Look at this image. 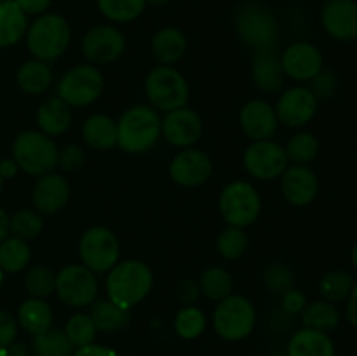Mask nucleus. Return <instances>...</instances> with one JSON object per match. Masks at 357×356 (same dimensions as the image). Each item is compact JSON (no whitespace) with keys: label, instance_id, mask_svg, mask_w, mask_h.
<instances>
[{"label":"nucleus","instance_id":"obj_28","mask_svg":"<svg viewBox=\"0 0 357 356\" xmlns=\"http://www.w3.org/2000/svg\"><path fill=\"white\" fill-rule=\"evenodd\" d=\"M89 316L98 332L115 334L128 327L131 321V311L122 309L107 297V299H96L91 304Z\"/></svg>","mask_w":357,"mask_h":356},{"label":"nucleus","instance_id":"obj_48","mask_svg":"<svg viewBox=\"0 0 357 356\" xmlns=\"http://www.w3.org/2000/svg\"><path fill=\"white\" fill-rule=\"evenodd\" d=\"M176 295L183 306H194V302L199 299V295H201L199 283L194 281V279H183V281H180V285H178Z\"/></svg>","mask_w":357,"mask_h":356},{"label":"nucleus","instance_id":"obj_12","mask_svg":"<svg viewBox=\"0 0 357 356\" xmlns=\"http://www.w3.org/2000/svg\"><path fill=\"white\" fill-rule=\"evenodd\" d=\"M243 164L250 177L260 181H272L281 178L289 161L284 147L275 143L274 140H261L253 142L244 150Z\"/></svg>","mask_w":357,"mask_h":356},{"label":"nucleus","instance_id":"obj_31","mask_svg":"<svg viewBox=\"0 0 357 356\" xmlns=\"http://www.w3.org/2000/svg\"><path fill=\"white\" fill-rule=\"evenodd\" d=\"M342 314L337 304L330 302V300H314V302L307 304L305 309L302 311V325L305 328H312V330L324 332L330 334L335 328L340 325Z\"/></svg>","mask_w":357,"mask_h":356},{"label":"nucleus","instance_id":"obj_33","mask_svg":"<svg viewBox=\"0 0 357 356\" xmlns=\"http://www.w3.org/2000/svg\"><path fill=\"white\" fill-rule=\"evenodd\" d=\"M31 349H33V355L37 356H72L75 351L70 339L66 337L65 330L54 327L33 335Z\"/></svg>","mask_w":357,"mask_h":356},{"label":"nucleus","instance_id":"obj_20","mask_svg":"<svg viewBox=\"0 0 357 356\" xmlns=\"http://www.w3.org/2000/svg\"><path fill=\"white\" fill-rule=\"evenodd\" d=\"M202 135V119L192 108H176L162 119V136L176 149H188Z\"/></svg>","mask_w":357,"mask_h":356},{"label":"nucleus","instance_id":"obj_3","mask_svg":"<svg viewBox=\"0 0 357 356\" xmlns=\"http://www.w3.org/2000/svg\"><path fill=\"white\" fill-rule=\"evenodd\" d=\"M237 35L255 52L275 51L279 28L274 13L260 2H243L234 16Z\"/></svg>","mask_w":357,"mask_h":356},{"label":"nucleus","instance_id":"obj_35","mask_svg":"<svg viewBox=\"0 0 357 356\" xmlns=\"http://www.w3.org/2000/svg\"><path fill=\"white\" fill-rule=\"evenodd\" d=\"M354 283L356 278L351 272L344 269H335V271H328L319 279V293L324 300H330L333 304L344 302L351 295Z\"/></svg>","mask_w":357,"mask_h":356},{"label":"nucleus","instance_id":"obj_5","mask_svg":"<svg viewBox=\"0 0 357 356\" xmlns=\"http://www.w3.org/2000/svg\"><path fill=\"white\" fill-rule=\"evenodd\" d=\"M59 149L51 136L28 129L13 142V159L17 168L30 177H44L58 168Z\"/></svg>","mask_w":357,"mask_h":356},{"label":"nucleus","instance_id":"obj_30","mask_svg":"<svg viewBox=\"0 0 357 356\" xmlns=\"http://www.w3.org/2000/svg\"><path fill=\"white\" fill-rule=\"evenodd\" d=\"M16 84L24 94L38 96L45 93L52 84V68L40 59H28L17 68Z\"/></svg>","mask_w":357,"mask_h":356},{"label":"nucleus","instance_id":"obj_37","mask_svg":"<svg viewBox=\"0 0 357 356\" xmlns=\"http://www.w3.org/2000/svg\"><path fill=\"white\" fill-rule=\"evenodd\" d=\"M100 13L114 23H131L146 7V0H96Z\"/></svg>","mask_w":357,"mask_h":356},{"label":"nucleus","instance_id":"obj_18","mask_svg":"<svg viewBox=\"0 0 357 356\" xmlns=\"http://www.w3.org/2000/svg\"><path fill=\"white\" fill-rule=\"evenodd\" d=\"M281 192L286 202L296 208L312 205L319 192V178L307 164H288L281 175Z\"/></svg>","mask_w":357,"mask_h":356},{"label":"nucleus","instance_id":"obj_49","mask_svg":"<svg viewBox=\"0 0 357 356\" xmlns=\"http://www.w3.org/2000/svg\"><path fill=\"white\" fill-rule=\"evenodd\" d=\"M17 7L23 10L26 16H42L47 13L51 0H14Z\"/></svg>","mask_w":357,"mask_h":356},{"label":"nucleus","instance_id":"obj_55","mask_svg":"<svg viewBox=\"0 0 357 356\" xmlns=\"http://www.w3.org/2000/svg\"><path fill=\"white\" fill-rule=\"evenodd\" d=\"M351 260H352V265H354V269L357 271V241H356L354 246H352V250H351Z\"/></svg>","mask_w":357,"mask_h":356},{"label":"nucleus","instance_id":"obj_15","mask_svg":"<svg viewBox=\"0 0 357 356\" xmlns=\"http://www.w3.org/2000/svg\"><path fill=\"white\" fill-rule=\"evenodd\" d=\"M284 75L296 82H310L324 68L323 52L312 42H293L281 54Z\"/></svg>","mask_w":357,"mask_h":356},{"label":"nucleus","instance_id":"obj_50","mask_svg":"<svg viewBox=\"0 0 357 356\" xmlns=\"http://www.w3.org/2000/svg\"><path fill=\"white\" fill-rule=\"evenodd\" d=\"M72 356H119V353L108 346L93 342V344L82 346V348H75Z\"/></svg>","mask_w":357,"mask_h":356},{"label":"nucleus","instance_id":"obj_58","mask_svg":"<svg viewBox=\"0 0 357 356\" xmlns=\"http://www.w3.org/2000/svg\"><path fill=\"white\" fill-rule=\"evenodd\" d=\"M0 356H9V355H7V351H6V349H3V348H0Z\"/></svg>","mask_w":357,"mask_h":356},{"label":"nucleus","instance_id":"obj_11","mask_svg":"<svg viewBox=\"0 0 357 356\" xmlns=\"http://www.w3.org/2000/svg\"><path fill=\"white\" fill-rule=\"evenodd\" d=\"M100 285L93 271L82 264H70L56 272L54 293L65 306L82 309L98 299Z\"/></svg>","mask_w":357,"mask_h":356},{"label":"nucleus","instance_id":"obj_52","mask_svg":"<svg viewBox=\"0 0 357 356\" xmlns=\"http://www.w3.org/2000/svg\"><path fill=\"white\" fill-rule=\"evenodd\" d=\"M17 171H20V168H17L16 161H14L13 157H7V159L0 161V177H2L3 180L14 178L17 175Z\"/></svg>","mask_w":357,"mask_h":356},{"label":"nucleus","instance_id":"obj_19","mask_svg":"<svg viewBox=\"0 0 357 356\" xmlns=\"http://www.w3.org/2000/svg\"><path fill=\"white\" fill-rule=\"evenodd\" d=\"M239 126L244 136L251 142H261V140H272L279 128L278 115L274 107L268 101L250 100L239 112Z\"/></svg>","mask_w":357,"mask_h":356},{"label":"nucleus","instance_id":"obj_44","mask_svg":"<svg viewBox=\"0 0 357 356\" xmlns=\"http://www.w3.org/2000/svg\"><path fill=\"white\" fill-rule=\"evenodd\" d=\"M338 89V77L331 70L323 68L312 80H310V91L316 94L317 100H330Z\"/></svg>","mask_w":357,"mask_h":356},{"label":"nucleus","instance_id":"obj_39","mask_svg":"<svg viewBox=\"0 0 357 356\" xmlns=\"http://www.w3.org/2000/svg\"><path fill=\"white\" fill-rule=\"evenodd\" d=\"M248 246H250V237L241 227L227 225L216 237V251L225 260H239L248 251Z\"/></svg>","mask_w":357,"mask_h":356},{"label":"nucleus","instance_id":"obj_17","mask_svg":"<svg viewBox=\"0 0 357 356\" xmlns=\"http://www.w3.org/2000/svg\"><path fill=\"white\" fill-rule=\"evenodd\" d=\"M321 24L331 38L338 42L357 40L356 0H326L321 7Z\"/></svg>","mask_w":357,"mask_h":356},{"label":"nucleus","instance_id":"obj_4","mask_svg":"<svg viewBox=\"0 0 357 356\" xmlns=\"http://www.w3.org/2000/svg\"><path fill=\"white\" fill-rule=\"evenodd\" d=\"M26 47L35 59L51 63L61 58L72 40L68 21L54 13H45L28 24Z\"/></svg>","mask_w":357,"mask_h":356},{"label":"nucleus","instance_id":"obj_16","mask_svg":"<svg viewBox=\"0 0 357 356\" xmlns=\"http://www.w3.org/2000/svg\"><path fill=\"white\" fill-rule=\"evenodd\" d=\"M213 175L211 157L199 149H181L169 164V177L181 187H199Z\"/></svg>","mask_w":357,"mask_h":356},{"label":"nucleus","instance_id":"obj_1","mask_svg":"<svg viewBox=\"0 0 357 356\" xmlns=\"http://www.w3.org/2000/svg\"><path fill=\"white\" fill-rule=\"evenodd\" d=\"M107 274V297L122 309L131 311L143 302L153 288L152 269L136 258L119 260Z\"/></svg>","mask_w":357,"mask_h":356},{"label":"nucleus","instance_id":"obj_27","mask_svg":"<svg viewBox=\"0 0 357 356\" xmlns=\"http://www.w3.org/2000/svg\"><path fill=\"white\" fill-rule=\"evenodd\" d=\"M82 138L91 149L110 150L117 147V121L105 114H93L84 121Z\"/></svg>","mask_w":357,"mask_h":356},{"label":"nucleus","instance_id":"obj_13","mask_svg":"<svg viewBox=\"0 0 357 356\" xmlns=\"http://www.w3.org/2000/svg\"><path fill=\"white\" fill-rule=\"evenodd\" d=\"M319 100L307 86H293L279 96L274 110L279 124L298 129L309 124L317 114Z\"/></svg>","mask_w":357,"mask_h":356},{"label":"nucleus","instance_id":"obj_56","mask_svg":"<svg viewBox=\"0 0 357 356\" xmlns=\"http://www.w3.org/2000/svg\"><path fill=\"white\" fill-rule=\"evenodd\" d=\"M171 0H146V3H150V6H155V7H160V6H166V3H169Z\"/></svg>","mask_w":357,"mask_h":356},{"label":"nucleus","instance_id":"obj_10","mask_svg":"<svg viewBox=\"0 0 357 356\" xmlns=\"http://www.w3.org/2000/svg\"><path fill=\"white\" fill-rule=\"evenodd\" d=\"M79 255L82 265L94 274H101L121 260V244L108 227L94 225L80 236Z\"/></svg>","mask_w":357,"mask_h":356},{"label":"nucleus","instance_id":"obj_41","mask_svg":"<svg viewBox=\"0 0 357 356\" xmlns=\"http://www.w3.org/2000/svg\"><path fill=\"white\" fill-rule=\"evenodd\" d=\"M24 290L30 297H37V299H47L49 295L54 293L56 288V272L52 269L44 267V265H37L31 267L30 271L24 274Z\"/></svg>","mask_w":357,"mask_h":356},{"label":"nucleus","instance_id":"obj_34","mask_svg":"<svg viewBox=\"0 0 357 356\" xmlns=\"http://www.w3.org/2000/svg\"><path fill=\"white\" fill-rule=\"evenodd\" d=\"M197 283L202 295L215 302H220L234 293V278L225 267L206 269Z\"/></svg>","mask_w":357,"mask_h":356},{"label":"nucleus","instance_id":"obj_45","mask_svg":"<svg viewBox=\"0 0 357 356\" xmlns=\"http://www.w3.org/2000/svg\"><path fill=\"white\" fill-rule=\"evenodd\" d=\"M86 163V154L75 143H68L63 149H59L58 154V166L63 171H77Z\"/></svg>","mask_w":357,"mask_h":356},{"label":"nucleus","instance_id":"obj_53","mask_svg":"<svg viewBox=\"0 0 357 356\" xmlns=\"http://www.w3.org/2000/svg\"><path fill=\"white\" fill-rule=\"evenodd\" d=\"M9 220L10 216L7 215L6 209L0 206V241H3L9 236Z\"/></svg>","mask_w":357,"mask_h":356},{"label":"nucleus","instance_id":"obj_8","mask_svg":"<svg viewBox=\"0 0 357 356\" xmlns=\"http://www.w3.org/2000/svg\"><path fill=\"white\" fill-rule=\"evenodd\" d=\"M218 209L229 225L250 227L261 213V198L253 184L246 180H234L223 187L218 198Z\"/></svg>","mask_w":357,"mask_h":356},{"label":"nucleus","instance_id":"obj_7","mask_svg":"<svg viewBox=\"0 0 357 356\" xmlns=\"http://www.w3.org/2000/svg\"><path fill=\"white\" fill-rule=\"evenodd\" d=\"M145 94L150 107L160 112H173L187 107L190 87L187 79L174 66L160 65L149 72L145 79Z\"/></svg>","mask_w":357,"mask_h":356},{"label":"nucleus","instance_id":"obj_14","mask_svg":"<svg viewBox=\"0 0 357 356\" xmlns=\"http://www.w3.org/2000/svg\"><path fill=\"white\" fill-rule=\"evenodd\" d=\"M82 54L93 65L115 61L126 51V37L114 24H96L82 37Z\"/></svg>","mask_w":357,"mask_h":356},{"label":"nucleus","instance_id":"obj_42","mask_svg":"<svg viewBox=\"0 0 357 356\" xmlns=\"http://www.w3.org/2000/svg\"><path fill=\"white\" fill-rule=\"evenodd\" d=\"M65 334L73 344V348H82V346L93 344L96 341V327L87 313H75L68 318L65 325Z\"/></svg>","mask_w":357,"mask_h":356},{"label":"nucleus","instance_id":"obj_36","mask_svg":"<svg viewBox=\"0 0 357 356\" xmlns=\"http://www.w3.org/2000/svg\"><path fill=\"white\" fill-rule=\"evenodd\" d=\"M208 318L197 306H183L174 316V332L183 341H194L204 334Z\"/></svg>","mask_w":357,"mask_h":356},{"label":"nucleus","instance_id":"obj_38","mask_svg":"<svg viewBox=\"0 0 357 356\" xmlns=\"http://www.w3.org/2000/svg\"><path fill=\"white\" fill-rule=\"evenodd\" d=\"M321 143L314 133L302 131L293 135L286 143L284 150L288 161L293 164H309L317 157Z\"/></svg>","mask_w":357,"mask_h":356},{"label":"nucleus","instance_id":"obj_46","mask_svg":"<svg viewBox=\"0 0 357 356\" xmlns=\"http://www.w3.org/2000/svg\"><path fill=\"white\" fill-rule=\"evenodd\" d=\"M17 330H20V325H17L16 316H13L9 311L0 309V348H9L17 339Z\"/></svg>","mask_w":357,"mask_h":356},{"label":"nucleus","instance_id":"obj_26","mask_svg":"<svg viewBox=\"0 0 357 356\" xmlns=\"http://www.w3.org/2000/svg\"><path fill=\"white\" fill-rule=\"evenodd\" d=\"M16 320L17 325L33 337V335L42 334L52 327L54 314H52L51 306L45 302V299L30 297L20 304Z\"/></svg>","mask_w":357,"mask_h":356},{"label":"nucleus","instance_id":"obj_47","mask_svg":"<svg viewBox=\"0 0 357 356\" xmlns=\"http://www.w3.org/2000/svg\"><path fill=\"white\" fill-rule=\"evenodd\" d=\"M305 306H307L305 293H303L302 290L295 288V286L281 295V307L286 314H291V316H295V314H302V311L305 309Z\"/></svg>","mask_w":357,"mask_h":356},{"label":"nucleus","instance_id":"obj_6","mask_svg":"<svg viewBox=\"0 0 357 356\" xmlns=\"http://www.w3.org/2000/svg\"><path fill=\"white\" fill-rule=\"evenodd\" d=\"M257 325V309L244 295L232 293L220 300L213 311V328L227 342H239L250 337Z\"/></svg>","mask_w":357,"mask_h":356},{"label":"nucleus","instance_id":"obj_61","mask_svg":"<svg viewBox=\"0 0 357 356\" xmlns=\"http://www.w3.org/2000/svg\"><path fill=\"white\" fill-rule=\"evenodd\" d=\"M0 2H2V0H0Z\"/></svg>","mask_w":357,"mask_h":356},{"label":"nucleus","instance_id":"obj_9","mask_svg":"<svg viewBox=\"0 0 357 356\" xmlns=\"http://www.w3.org/2000/svg\"><path fill=\"white\" fill-rule=\"evenodd\" d=\"M105 87L103 73L94 65H77L70 68L58 82V98L70 108H82L94 103Z\"/></svg>","mask_w":357,"mask_h":356},{"label":"nucleus","instance_id":"obj_40","mask_svg":"<svg viewBox=\"0 0 357 356\" xmlns=\"http://www.w3.org/2000/svg\"><path fill=\"white\" fill-rule=\"evenodd\" d=\"M44 229V220L37 209H20L9 220V234L23 241L38 237Z\"/></svg>","mask_w":357,"mask_h":356},{"label":"nucleus","instance_id":"obj_54","mask_svg":"<svg viewBox=\"0 0 357 356\" xmlns=\"http://www.w3.org/2000/svg\"><path fill=\"white\" fill-rule=\"evenodd\" d=\"M7 355L9 356H28V348L23 344V342L14 341L9 348H6Z\"/></svg>","mask_w":357,"mask_h":356},{"label":"nucleus","instance_id":"obj_24","mask_svg":"<svg viewBox=\"0 0 357 356\" xmlns=\"http://www.w3.org/2000/svg\"><path fill=\"white\" fill-rule=\"evenodd\" d=\"M187 37L183 31L176 27H164L155 31L150 42L152 54L160 65H174L180 61L187 52Z\"/></svg>","mask_w":357,"mask_h":356},{"label":"nucleus","instance_id":"obj_57","mask_svg":"<svg viewBox=\"0 0 357 356\" xmlns=\"http://www.w3.org/2000/svg\"><path fill=\"white\" fill-rule=\"evenodd\" d=\"M3 278H6V272L0 269V288H2V285H3Z\"/></svg>","mask_w":357,"mask_h":356},{"label":"nucleus","instance_id":"obj_59","mask_svg":"<svg viewBox=\"0 0 357 356\" xmlns=\"http://www.w3.org/2000/svg\"><path fill=\"white\" fill-rule=\"evenodd\" d=\"M2 187H3V178L0 177V192H2Z\"/></svg>","mask_w":357,"mask_h":356},{"label":"nucleus","instance_id":"obj_25","mask_svg":"<svg viewBox=\"0 0 357 356\" xmlns=\"http://www.w3.org/2000/svg\"><path fill=\"white\" fill-rule=\"evenodd\" d=\"M288 356H337V349L330 334L303 327L289 339Z\"/></svg>","mask_w":357,"mask_h":356},{"label":"nucleus","instance_id":"obj_22","mask_svg":"<svg viewBox=\"0 0 357 356\" xmlns=\"http://www.w3.org/2000/svg\"><path fill=\"white\" fill-rule=\"evenodd\" d=\"M255 86L264 93H278L284 84V70L281 65V56L275 51L255 52L251 65Z\"/></svg>","mask_w":357,"mask_h":356},{"label":"nucleus","instance_id":"obj_2","mask_svg":"<svg viewBox=\"0 0 357 356\" xmlns=\"http://www.w3.org/2000/svg\"><path fill=\"white\" fill-rule=\"evenodd\" d=\"M162 136V119L150 105L129 107L117 121V147L126 154H145Z\"/></svg>","mask_w":357,"mask_h":356},{"label":"nucleus","instance_id":"obj_51","mask_svg":"<svg viewBox=\"0 0 357 356\" xmlns=\"http://www.w3.org/2000/svg\"><path fill=\"white\" fill-rule=\"evenodd\" d=\"M345 302H347L345 304V318H347V321L352 327L357 328V279L354 286H352L351 295H349V299Z\"/></svg>","mask_w":357,"mask_h":356},{"label":"nucleus","instance_id":"obj_43","mask_svg":"<svg viewBox=\"0 0 357 356\" xmlns=\"http://www.w3.org/2000/svg\"><path fill=\"white\" fill-rule=\"evenodd\" d=\"M264 281L272 293L282 295V293L295 286V276H293V271L288 265L281 264V262H274V264L265 269Z\"/></svg>","mask_w":357,"mask_h":356},{"label":"nucleus","instance_id":"obj_21","mask_svg":"<svg viewBox=\"0 0 357 356\" xmlns=\"http://www.w3.org/2000/svg\"><path fill=\"white\" fill-rule=\"evenodd\" d=\"M70 199V184L59 173L38 177L31 191V202L40 215H54L61 212Z\"/></svg>","mask_w":357,"mask_h":356},{"label":"nucleus","instance_id":"obj_60","mask_svg":"<svg viewBox=\"0 0 357 356\" xmlns=\"http://www.w3.org/2000/svg\"><path fill=\"white\" fill-rule=\"evenodd\" d=\"M28 356H37V355H28Z\"/></svg>","mask_w":357,"mask_h":356},{"label":"nucleus","instance_id":"obj_23","mask_svg":"<svg viewBox=\"0 0 357 356\" xmlns=\"http://www.w3.org/2000/svg\"><path fill=\"white\" fill-rule=\"evenodd\" d=\"M72 108L58 96L47 98L44 103L38 107L37 112V126L38 131L51 136H63L72 128Z\"/></svg>","mask_w":357,"mask_h":356},{"label":"nucleus","instance_id":"obj_29","mask_svg":"<svg viewBox=\"0 0 357 356\" xmlns=\"http://www.w3.org/2000/svg\"><path fill=\"white\" fill-rule=\"evenodd\" d=\"M28 30V16L14 0L0 2V47H13L21 42Z\"/></svg>","mask_w":357,"mask_h":356},{"label":"nucleus","instance_id":"obj_32","mask_svg":"<svg viewBox=\"0 0 357 356\" xmlns=\"http://www.w3.org/2000/svg\"><path fill=\"white\" fill-rule=\"evenodd\" d=\"M31 250L28 246V241L20 237L7 236L0 241V269L9 274L23 272L30 265Z\"/></svg>","mask_w":357,"mask_h":356}]
</instances>
